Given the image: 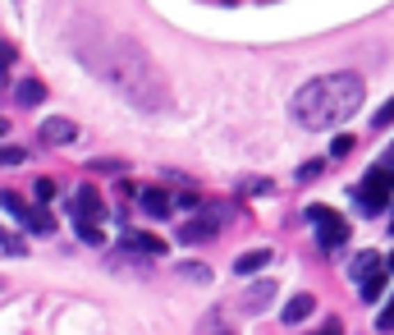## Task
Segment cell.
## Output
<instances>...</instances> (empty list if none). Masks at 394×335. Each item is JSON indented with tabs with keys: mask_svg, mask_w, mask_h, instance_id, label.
Returning a JSON list of instances; mask_svg holds the SVG:
<instances>
[{
	"mask_svg": "<svg viewBox=\"0 0 394 335\" xmlns=\"http://www.w3.org/2000/svg\"><path fill=\"white\" fill-rule=\"evenodd\" d=\"M74 56L83 60L106 88H115L124 101H133L138 111H161L165 101H170V92H165V74L152 65V56H147L143 46L129 42V37L83 42Z\"/></svg>",
	"mask_w": 394,
	"mask_h": 335,
	"instance_id": "obj_1",
	"label": "cell"
},
{
	"mask_svg": "<svg viewBox=\"0 0 394 335\" xmlns=\"http://www.w3.org/2000/svg\"><path fill=\"white\" fill-rule=\"evenodd\" d=\"M362 88L358 74H321V79L303 83L289 101V115H294L303 129H335V124L353 120L362 111Z\"/></svg>",
	"mask_w": 394,
	"mask_h": 335,
	"instance_id": "obj_2",
	"label": "cell"
},
{
	"mask_svg": "<svg viewBox=\"0 0 394 335\" xmlns=\"http://www.w3.org/2000/svg\"><path fill=\"white\" fill-rule=\"evenodd\" d=\"M390 198H394V152H390V161L367 170V179L358 184V207L367 216H381L390 207Z\"/></svg>",
	"mask_w": 394,
	"mask_h": 335,
	"instance_id": "obj_3",
	"label": "cell"
},
{
	"mask_svg": "<svg viewBox=\"0 0 394 335\" xmlns=\"http://www.w3.org/2000/svg\"><path fill=\"white\" fill-rule=\"evenodd\" d=\"M307 221L317 225V244L326 248V253H335V248L349 244V221H344L340 212H330V207L312 202V207H307Z\"/></svg>",
	"mask_w": 394,
	"mask_h": 335,
	"instance_id": "obj_4",
	"label": "cell"
},
{
	"mask_svg": "<svg viewBox=\"0 0 394 335\" xmlns=\"http://www.w3.org/2000/svg\"><path fill=\"white\" fill-rule=\"evenodd\" d=\"M225 221H230V207H202V212L193 216V221L179 230V244H197V239H216L220 230H225Z\"/></svg>",
	"mask_w": 394,
	"mask_h": 335,
	"instance_id": "obj_5",
	"label": "cell"
},
{
	"mask_svg": "<svg viewBox=\"0 0 394 335\" xmlns=\"http://www.w3.org/2000/svg\"><path fill=\"white\" fill-rule=\"evenodd\" d=\"M78 138V124L74 120H60V115H51V120H42V143L46 147H65Z\"/></svg>",
	"mask_w": 394,
	"mask_h": 335,
	"instance_id": "obj_6",
	"label": "cell"
},
{
	"mask_svg": "<svg viewBox=\"0 0 394 335\" xmlns=\"http://www.w3.org/2000/svg\"><path fill=\"white\" fill-rule=\"evenodd\" d=\"M271 303H275V280H257V285H252V290L239 299V308H243V313H252V317H257V313H266Z\"/></svg>",
	"mask_w": 394,
	"mask_h": 335,
	"instance_id": "obj_7",
	"label": "cell"
},
{
	"mask_svg": "<svg viewBox=\"0 0 394 335\" xmlns=\"http://www.w3.org/2000/svg\"><path fill=\"white\" fill-rule=\"evenodd\" d=\"M74 216H78V225H101V216H106V202H101L92 189H83V193L74 198Z\"/></svg>",
	"mask_w": 394,
	"mask_h": 335,
	"instance_id": "obj_8",
	"label": "cell"
},
{
	"mask_svg": "<svg viewBox=\"0 0 394 335\" xmlns=\"http://www.w3.org/2000/svg\"><path fill=\"white\" fill-rule=\"evenodd\" d=\"M193 335H239V331H234V322H230L225 308H207V313L197 317V331Z\"/></svg>",
	"mask_w": 394,
	"mask_h": 335,
	"instance_id": "obj_9",
	"label": "cell"
},
{
	"mask_svg": "<svg viewBox=\"0 0 394 335\" xmlns=\"http://www.w3.org/2000/svg\"><path fill=\"white\" fill-rule=\"evenodd\" d=\"M138 202H143V212L152 216V221H165V216L175 212V198H170L165 189H143V193H138Z\"/></svg>",
	"mask_w": 394,
	"mask_h": 335,
	"instance_id": "obj_10",
	"label": "cell"
},
{
	"mask_svg": "<svg viewBox=\"0 0 394 335\" xmlns=\"http://www.w3.org/2000/svg\"><path fill=\"white\" fill-rule=\"evenodd\" d=\"M124 248H133V253H143V257H165V239L138 235V230H129V235H124Z\"/></svg>",
	"mask_w": 394,
	"mask_h": 335,
	"instance_id": "obj_11",
	"label": "cell"
},
{
	"mask_svg": "<svg viewBox=\"0 0 394 335\" xmlns=\"http://www.w3.org/2000/svg\"><path fill=\"white\" fill-rule=\"evenodd\" d=\"M262 267H271V248H252V253L234 257V276H257Z\"/></svg>",
	"mask_w": 394,
	"mask_h": 335,
	"instance_id": "obj_12",
	"label": "cell"
},
{
	"mask_svg": "<svg viewBox=\"0 0 394 335\" xmlns=\"http://www.w3.org/2000/svg\"><path fill=\"white\" fill-rule=\"evenodd\" d=\"M312 308H317V299H312V294H294V299L285 303V313H280V317H285V326H298Z\"/></svg>",
	"mask_w": 394,
	"mask_h": 335,
	"instance_id": "obj_13",
	"label": "cell"
},
{
	"mask_svg": "<svg viewBox=\"0 0 394 335\" xmlns=\"http://www.w3.org/2000/svg\"><path fill=\"white\" fill-rule=\"evenodd\" d=\"M14 101L33 111V106H42V101H46V88H42L37 79H28V83H19V88H14Z\"/></svg>",
	"mask_w": 394,
	"mask_h": 335,
	"instance_id": "obj_14",
	"label": "cell"
},
{
	"mask_svg": "<svg viewBox=\"0 0 394 335\" xmlns=\"http://www.w3.org/2000/svg\"><path fill=\"white\" fill-rule=\"evenodd\" d=\"M376 271H381V253H358L353 257V267H349V276L367 280V276H376Z\"/></svg>",
	"mask_w": 394,
	"mask_h": 335,
	"instance_id": "obj_15",
	"label": "cell"
},
{
	"mask_svg": "<svg viewBox=\"0 0 394 335\" xmlns=\"http://www.w3.org/2000/svg\"><path fill=\"white\" fill-rule=\"evenodd\" d=\"M0 207H5L10 216H19V221H28V216H33V207H28V202H23L19 193H10V189L0 193Z\"/></svg>",
	"mask_w": 394,
	"mask_h": 335,
	"instance_id": "obj_16",
	"label": "cell"
},
{
	"mask_svg": "<svg viewBox=\"0 0 394 335\" xmlns=\"http://www.w3.org/2000/svg\"><path fill=\"white\" fill-rule=\"evenodd\" d=\"M23 225H28L33 235H55V216H51V212H33Z\"/></svg>",
	"mask_w": 394,
	"mask_h": 335,
	"instance_id": "obj_17",
	"label": "cell"
},
{
	"mask_svg": "<svg viewBox=\"0 0 394 335\" xmlns=\"http://www.w3.org/2000/svg\"><path fill=\"white\" fill-rule=\"evenodd\" d=\"M381 294H385V276L376 271V276H367V280H362V299H367V303H376Z\"/></svg>",
	"mask_w": 394,
	"mask_h": 335,
	"instance_id": "obj_18",
	"label": "cell"
},
{
	"mask_svg": "<svg viewBox=\"0 0 394 335\" xmlns=\"http://www.w3.org/2000/svg\"><path fill=\"white\" fill-rule=\"evenodd\" d=\"M349 152H353V134H340L335 143H330V157H335V161H344Z\"/></svg>",
	"mask_w": 394,
	"mask_h": 335,
	"instance_id": "obj_19",
	"label": "cell"
},
{
	"mask_svg": "<svg viewBox=\"0 0 394 335\" xmlns=\"http://www.w3.org/2000/svg\"><path fill=\"white\" fill-rule=\"evenodd\" d=\"M33 198H37V202H42V207H46V202L55 198V179H37V184H33Z\"/></svg>",
	"mask_w": 394,
	"mask_h": 335,
	"instance_id": "obj_20",
	"label": "cell"
},
{
	"mask_svg": "<svg viewBox=\"0 0 394 335\" xmlns=\"http://www.w3.org/2000/svg\"><path fill=\"white\" fill-rule=\"evenodd\" d=\"M390 124H394V97H390V101H385L381 111H376V120H372V129H390Z\"/></svg>",
	"mask_w": 394,
	"mask_h": 335,
	"instance_id": "obj_21",
	"label": "cell"
},
{
	"mask_svg": "<svg viewBox=\"0 0 394 335\" xmlns=\"http://www.w3.org/2000/svg\"><path fill=\"white\" fill-rule=\"evenodd\" d=\"M175 207H184V212H202L207 202H202V193H179V198H175Z\"/></svg>",
	"mask_w": 394,
	"mask_h": 335,
	"instance_id": "obj_22",
	"label": "cell"
},
{
	"mask_svg": "<svg viewBox=\"0 0 394 335\" xmlns=\"http://www.w3.org/2000/svg\"><path fill=\"white\" fill-rule=\"evenodd\" d=\"M184 276L188 280H211V271L202 267V262H184Z\"/></svg>",
	"mask_w": 394,
	"mask_h": 335,
	"instance_id": "obj_23",
	"label": "cell"
},
{
	"mask_svg": "<svg viewBox=\"0 0 394 335\" xmlns=\"http://www.w3.org/2000/svg\"><path fill=\"white\" fill-rule=\"evenodd\" d=\"M321 175V161H307V166H298V179H303V184H307V179H317Z\"/></svg>",
	"mask_w": 394,
	"mask_h": 335,
	"instance_id": "obj_24",
	"label": "cell"
},
{
	"mask_svg": "<svg viewBox=\"0 0 394 335\" xmlns=\"http://www.w3.org/2000/svg\"><path fill=\"white\" fill-rule=\"evenodd\" d=\"M0 157H5V166H19V161H23V147H0Z\"/></svg>",
	"mask_w": 394,
	"mask_h": 335,
	"instance_id": "obj_25",
	"label": "cell"
},
{
	"mask_svg": "<svg viewBox=\"0 0 394 335\" xmlns=\"http://www.w3.org/2000/svg\"><path fill=\"white\" fill-rule=\"evenodd\" d=\"M243 189H248V193H257V198H262V193H271V184H266V179H243Z\"/></svg>",
	"mask_w": 394,
	"mask_h": 335,
	"instance_id": "obj_26",
	"label": "cell"
},
{
	"mask_svg": "<svg viewBox=\"0 0 394 335\" xmlns=\"http://www.w3.org/2000/svg\"><path fill=\"white\" fill-rule=\"evenodd\" d=\"M10 65H14V46H10V42H0V74H5Z\"/></svg>",
	"mask_w": 394,
	"mask_h": 335,
	"instance_id": "obj_27",
	"label": "cell"
},
{
	"mask_svg": "<svg viewBox=\"0 0 394 335\" xmlns=\"http://www.w3.org/2000/svg\"><path fill=\"white\" fill-rule=\"evenodd\" d=\"M376 326H381V331H394V299H390V308L376 317Z\"/></svg>",
	"mask_w": 394,
	"mask_h": 335,
	"instance_id": "obj_28",
	"label": "cell"
},
{
	"mask_svg": "<svg viewBox=\"0 0 394 335\" xmlns=\"http://www.w3.org/2000/svg\"><path fill=\"white\" fill-rule=\"evenodd\" d=\"M5 134H10V120H0V138H5Z\"/></svg>",
	"mask_w": 394,
	"mask_h": 335,
	"instance_id": "obj_29",
	"label": "cell"
},
{
	"mask_svg": "<svg viewBox=\"0 0 394 335\" xmlns=\"http://www.w3.org/2000/svg\"><path fill=\"white\" fill-rule=\"evenodd\" d=\"M385 267H390V271H394V253H390V262H385Z\"/></svg>",
	"mask_w": 394,
	"mask_h": 335,
	"instance_id": "obj_30",
	"label": "cell"
},
{
	"mask_svg": "<svg viewBox=\"0 0 394 335\" xmlns=\"http://www.w3.org/2000/svg\"><path fill=\"white\" fill-rule=\"evenodd\" d=\"M390 235H394V216H390Z\"/></svg>",
	"mask_w": 394,
	"mask_h": 335,
	"instance_id": "obj_31",
	"label": "cell"
},
{
	"mask_svg": "<svg viewBox=\"0 0 394 335\" xmlns=\"http://www.w3.org/2000/svg\"><path fill=\"white\" fill-rule=\"evenodd\" d=\"M326 335H340V331H326Z\"/></svg>",
	"mask_w": 394,
	"mask_h": 335,
	"instance_id": "obj_32",
	"label": "cell"
},
{
	"mask_svg": "<svg viewBox=\"0 0 394 335\" xmlns=\"http://www.w3.org/2000/svg\"><path fill=\"white\" fill-rule=\"evenodd\" d=\"M0 166H5V157H0Z\"/></svg>",
	"mask_w": 394,
	"mask_h": 335,
	"instance_id": "obj_33",
	"label": "cell"
}]
</instances>
